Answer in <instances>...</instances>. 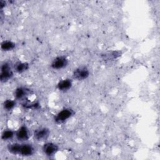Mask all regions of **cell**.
<instances>
[{
	"instance_id": "obj_1",
	"label": "cell",
	"mask_w": 160,
	"mask_h": 160,
	"mask_svg": "<svg viewBox=\"0 0 160 160\" xmlns=\"http://www.w3.org/2000/svg\"><path fill=\"white\" fill-rule=\"evenodd\" d=\"M8 150L11 154L22 156H30L34 152V147L28 143H11L8 144Z\"/></svg>"
},
{
	"instance_id": "obj_2",
	"label": "cell",
	"mask_w": 160,
	"mask_h": 160,
	"mask_svg": "<svg viewBox=\"0 0 160 160\" xmlns=\"http://www.w3.org/2000/svg\"><path fill=\"white\" fill-rule=\"evenodd\" d=\"M13 76V72L11 64L8 62H4L1 67L0 79L2 82H6L9 81Z\"/></svg>"
},
{
	"instance_id": "obj_3",
	"label": "cell",
	"mask_w": 160,
	"mask_h": 160,
	"mask_svg": "<svg viewBox=\"0 0 160 160\" xmlns=\"http://www.w3.org/2000/svg\"><path fill=\"white\" fill-rule=\"evenodd\" d=\"M74 114V111L70 108H64L58 112L54 117V121L58 124H61L66 121Z\"/></svg>"
},
{
	"instance_id": "obj_4",
	"label": "cell",
	"mask_w": 160,
	"mask_h": 160,
	"mask_svg": "<svg viewBox=\"0 0 160 160\" xmlns=\"http://www.w3.org/2000/svg\"><path fill=\"white\" fill-rule=\"evenodd\" d=\"M89 76V69L86 66H80L74 69L72 76L75 79L82 81L87 79Z\"/></svg>"
},
{
	"instance_id": "obj_5",
	"label": "cell",
	"mask_w": 160,
	"mask_h": 160,
	"mask_svg": "<svg viewBox=\"0 0 160 160\" xmlns=\"http://www.w3.org/2000/svg\"><path fill=\"white\" fill-rule=\"evenodd\" d=\"M68 64V60L65 56H58L52 61L51 66L53 69L59 70L66 67Z\"/></svg>"
},
{
	"instance_id": "obj_6",
	"label": "cell",
	"mask_w": 160,
	"mask_h": 160,
	"mask_svg": "<svg viewBox=\"0 0 160 160\" xmlns=\"http://www.w3.org/2000/svg\"><path fill=\"white\" fill-rule=\"evenodd\" d=\"M42 149L44 154L48 156H51L57 153V152L59 151V147L54 142H46L42 146Z\"/></svg>"
},
{
	"instance_id": "obj_7",
	"label": "cell",
	"mask_w": 160,
	"mask_h": 160,
	"mask_svg": "<svg viewBox=\"0 0 160 160\" xmlns=\"http://www.w3.org/2000/svg\"><path fill=\"white\" fill-rule=\"evenodd\" d=\"M50 134V131L47 128H39L34 132V138L38 141H42L46 140Z\"/></svg>"
},
{
	"instance_id": "obj_8",
	"label": "cell",
	"mask_w": 160,
	"mask_h": 160,
	"mask_svg": "<svg viewBox=\"0 0 160 160\" xmlns=\"http://www.w3.org/2000/svg\"><path fill=\"white\" fill-rule=\"evenodd\" d=\"M15 136L16 139L20 142L27 141L29 138V134L28 128L25 125L20 126L16 131Z\"/></svg>"
},
{
	"instance_id": "obj_9",
	"label": "cell",
	"mask_w": 160,
	"mask_h": 160,
	"mask_svg": "<svg viewBox=\"0 0 160 160\" xmlns=\"http://www.w3.org/2000/svg\"><path fill=\"white\" fill-rule=\"evenodd\" d=\"M72 85V80L70 79H64L60 81L57 84V88L61 91H65L69 89Z\"/></svg>"
},
{
	"instance_id": "obj_10",
	"label": "cell",
	"mask_w": 160,
	"mask_h": 160,
	"mask_svg": "<svg viewBox=\"0 0 160 160\" xmlns=\"http://www.w3.org/2000/svg\"><path fill=\"white\" fill-rule=\"evenodd\" d=\"M29 93V89L24 87H18L14 92V97L16 99H21L28 96Z\"/></svg>"
},
{
	"instance_id": "obj_11",
	"label": "cell",
	"mask_w": 160,
	"mask_h": 160,
	"mask_svg": "<svg viewBox=\"0 0 160 160\" xmlns=\"http://www.w3.org/2000/svg\"><path fill=\"white\" fill-rule=\"evenodd\" d=\"M29 68V64L26 62L18 61L14 65V69L18 73H22Z\"/></svg>"
},
{
	"instance_id": "obj_12",
	"label": "cell",
	"mask_w": 160,
	"mask_h": 160,
	"mask_svg": "<svg viewBox=\"0 0 160 160\" xmlns=\"http://www.w3.org/2000/svg\"><path fill=\"white\" fill-rule=\"evenodd\" d=\"M16 44L11 41H4L1 44V48L2 51H9L14 49Z\"/></svg>"
},
{
	"instance_id": "obj_13",
	"label": "cell",
	"mask_w": 160,
	"mask_h": 160,
	"mask_svg": "<svg viewBox=\"0 0 160 160\" xmlns=\"http://www.w3.org/2000/svg\"><path fill=\"white\" fill-rule=\"evenodd\" d=\"M16 132L11 129H5L1 134V139L3 141H8L11 139L15 136Z\"/></svg>"
},
{
	"instance_id": "obj_14",
	"label": "cell",
	"mask_w": 160,
	"mask_h": 160,
	"mask_svg": "<svg viewBox=\"0 0 160 160\" xmlns=\"http://www.w3.org/2000/svg\"><path fill=\"white\" fill-rule=\"evenodd\" d=\"M16 101L12 99H6L3 102V108L6 111H11L16 106Z\"/></svg>"
},
{
	"instance_id": "obj_15",
	"label": "cell",
	"mask_w": 160,
	"mask_h": 160,
	"mask_svg": "<svg viewBox=\"0 0 160 160\" xmlns=\"http://www.w3.org/2000/svg\"><path fill=\"white\" fill-rule=\"evenodd\" d=\"M120 56V53L119 51H112L111 52H109L108 54H105L104 56L108 59H114L116 58L117 57H119Z\"/></svg>"
},
{
	"instance_id": "obj_16",
	"label": "cell",
	"mask_w": 160,
	"mask_h": 160,
	"mask_svg": "<svg viewBox=\"0 0 160 160\" xmlns=\"http://www.w3.org/2000/svg\"><path fill=\"white\" fill-rule=\"evenodd\" d=\"M5 4H6V2L5 1H0V8H1V9H2L3 7H4Z\"/></svg>"
}]
</instances>
